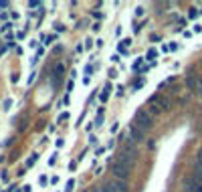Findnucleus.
<instances>
[{
	"label": "nucleus",
	"instance_id": "4",
	"mask_svg": "<svg viewBox=\"0 0 202 192\" xmlns=\"http://www.w3.org/2000/svg\"><path fill=\"white\" fill-rule=\"evenodd\" d=\"M135 156L137 154H131V152H125V150H121L119 154H117V162L119 164H123L125 168H133V164H135Z\"/></svg>",
	"mask_w": 202,
	"mask_h": 192
},
{
	"label": "nucleus",
	"instance_id": "22",
	"mask_svg": "<svg viewBox=\"0 0 202 192\" xmlns=\"http://www.w3.org/2000/svg\"><path fill=\"white\" fill-rule=\"evenodd\" d=\"M97 188H99V192H113L109 184H101V186H97Z\"/></svg>",
	"mask_w": 202,
	"mask_h": 192
},
{
	"label": "nucleus",
	"instance_id": "46",
	"mask_svg": "<svg viewBox=\"0 0 202 192\" xmlns=\"http://www.w3.org/2000/svg\"><path fill=\"white\" fill-rule=\"evenodd\" d=\"M111 61H113V63H119V61H121L119 55H113V57H111Z\"/></svg>",
	"mask_w": 202,
	"mask_h": 192
},
{
	"label": "nucleus",
	"instance_id": "52",
	"mask_svg": "<svg viewBox=\"0 0 202 192\" xmlns=\"http://www.w3.org/2000/svg\"><path fill=\"white\" fill-rule=\"evenodd\" d=\"M85 192H99V188H91V190H85Z\"/></svg>",
	"mask_w": 202,
	"mask_h": 192
},
{
	"label": "nucleus",
	"instance_id": "1",
	"mask_svg": "<svg viewBox=\"0 0 202 192\" xmlns=\"http://www.w3.org/2000/svg\"><path fill=\"white\" fill-rule=\"evenodd\" d=\"M133 123L140 127V129H144L146 134L152 129V125H154V117L150 115L148 109H140L137 113H135V119H133Z\"/></svg>",
	"mask_w": 202,
	"mask_h": 192
},
{
	"label": "nucleus",
	"instance_id": "36",
	"mask_svg": "<svg viewBox=\"0 0 202 192\" xmlns=\"http://www.w3.org/2000/svg\"><path fill=\"white\" fill-rule=\"evenodd\" d=\"M24 35H26V31H20V33H16V38H18V40H22Z\"/></svg>",
	"mask_w": 202,
	"mask_h": 192
},
{
	"label": "nucleus",
	"instance_id": "6",
	"mask_svg": "<svg viewBox=\"0 0 202 192\" xmlns=\"http://www.w3.org/2000/svg\"><path fill=\"white\" fill-rule=\"evenodd\" d=\"M186 190L188 192H202V180H198L196 176H190L186 182H184Z\"/></svg>",
	"mask_w": 202,
	"mask_h": 192
},
{
	"label": "nucleus",
	"instance_id": "9",
	"mask_svg": "<svg viewBox=\"0 0 202 192\" xmlns=\"http://www.w3.org/2000/svg\"><path fill=\"white\" fill-rule=\"evenodd\" d=\"M196 81H198V77L188 75V77H186V87H188L190 91H196Z\"/></svg>",
	"mask_w": 202,
	"mask_h": 192
},
{
	"label": "nucleus",
	"instance_id": "26",
	"mask_svg": "<svg viewBox=\"0 0 202 192\" xmlns=\"http://www.w3.org/2000/svg\"><path fill=\"white\" fill-rule=\"evenodd\" d=\"M12 29V22H4L2 26H0V31H10Z\"/></svg>",
	"mask_w": 202,
	"mask_h": 192
},
{
	"label": "nucleus",
	"instance_id": "28",
	"mask_svg": "<svg viewBox=\"0 0 202 192\" xmlns=\"http://www.w3.org/2000/svg\"><path fill=\"white\" fill-rule=\"evenodd\" d=\"M89 144H91V146H97V138H95L93 134H89Z\"/></svg>",
	"mask_w": 202,
	"mask_h": 192
},
{
	"label": "nucleus",
	"instance_id": "23",
	"mask_svg": "<svg viewBox=\"0 0 202 192\" xmlns=\"http://www.w3.org/2000/svg\"><path fill=\"white\" fill-rule=\"evenodd\" d=\"M93 71H95V67H93V65H87V67H85V75H87V77L93 75Z\"/></svg>",
	"mask_w": 202,
	"mask_h": 192
},
{
	"label": "nucleus",
	"instance_id": "48",
	"mask_svg": "<svg viewBox=\"0 0 202 192\" xmlns=\"http://www.w3.org/2000/svg\"><path fill=\"white\" fill-rule=\"evenodd\" d=\"M109 77H111V79H115V77H117V73H115V69H111V71H109Z\"/></svg>",
	"mask_w": 202,
	"mask_h": 192
},
{
	"label": "nucleus",
	"instance_id": "44",
	"mask_svg": "<svg viewBox=\"0 0 202 192\" xmlns=\"http://www.w3.org/2000/svg\"><path fill=\"white\" fill-rule=\"evenodd\" d=\"M55 156H57V154H55ZM55 156H51V158H49V166H53V164H55V160H57Z\"/></svg>",
	"mask_w": 202,
	"mask_h": 192
},
{
	"label": "nucleus",
	"instance_id": "13",
	"mask_svg": "<svg viewBox=\"0 0 202 192\" xmlns=\"http://www.w3.org/2000/svg\"><path fill=\"white\" fill-rule=\"evenodd\" d=\"M65 73V63L63 61H59L57 63V67H55V75H63Z\"/></svg>",
	"mask_w": 202,
	"mask_h": 192
},
{
	"label": "nucleus",
	"instance_id": "27",
	"mask_svg": "<svg viewBox=\"0 0 202 192\" xmlns=\"http://www.w3.org/2000/svg\"><path fill=\"white\" fill-rule=\"evenodd\" d=\"M73 87H75V83H73V79H71V81L67 83V95H69V93L73 91Z\"/></svg>",
	"mask_w": 202,
	"mask_h": 192
},
{
	"label": "nucleus",
	"instance_id": "45",
	"mask_svg": "<svg viewBox=\"0 0 202 192\" xmlns=\"http://www.w3.org/2000/svg\"><path fill=\"white\" fill-rule=\"evenodd\" d=\"M75 168H77V162H71V164H69V170H71V172H73V170H75Z\"/></svg>",
	"mask_w": 202,
	"mask_h": 192
},
{
	"label": "nucleus",
	"instance_id": "34",
	"mask_svg": "<svg viewBox=\"0 0 202 192\" xmlns=\"http://www.w3.org/2000/svg\"><path fill=\"white\" fill-rule=\"evenodd\" d=\"M144 83H146L144 79H140V81H135V89H142V87H144Z\"/></svg>",
	"mask_w": 202,
	"mask_h": 192
},
{
	"label": "nucleus",
	"instance_id": "43",
	"mask_svg": "<svg viewBox=\"0 0 202 192\" xmlns=\"http://www.w3.org/2000/svg\"><path fill=\"white\" fill-rule=\"evenodd\" d=\"M103 152H105V148H97V150H95V156H101Z\"/></svg>",
	"mask_w": 202,
	"mask_h": 192
},
{
	"label": "nucleus",
	"instance_id": "47",
	"mask_svg": "<svg viewBox=\"0 0 202 192\" xmlns=\"http://www.w3.org/2000/svg\"><path fill=\"white\" fill-rule=\"evenodd\" d=\"M194 33H202V26H200V24H194Z\"/></svg>",
	"mask_w": 202,
	"mask_h": 192
},
{
	"label": "nucleus",
	"instance_id": "32",
	"mask_svg": "<svg viewBox=\"0 0 202 192\" xmlns=\"http://www.w3.org/2000/svg\"><path fill=\"white\" fill-rule=\"evenodd\" d=\"M135 16H144V6H137L135 8Z\"/></svg>",
	"mask_w": 202,
	"mask_h": 192
},
{
	"label": "nucleus",
	"instance_id": "12",
	"mask_svg": "<svg viewBox=\"0 0 202 192\" xmlns=\"http://www.w3.org/2000/svg\"><path fill=\"white\" fill-rule=\"evenodd\" d=\"M148 111H150V115H154V117H158V115L162 113V109L158 107V105H154V103H150V107H148Z\"/></svg>",
	"mask_w": 202,
	"mask_h": 192
},
{
	"label": "nucleus",
	"instance_id": "18",
	"mask_svg": "<svg viewBox=\"0 0 202 192\" xmlns=\"http://www.w3.org/2000/svg\"><path fill=\"white\" fill-rule=\"evenodd\" d=\"M91 16H93L95 20H101V18H103L105 14H103V12H99V10H93V12H91Z\"/></svg>",
	"mask_w": 202,
	"mask_h": 192
},
{
	"label": "nucleus",
	"instance_id": "7",
	"mask_svg": "<svg viewBox=\"0 0 202 192\" xmlns=\"http://www.w3.org/2000/svg\"><path fill=\"white\" fill-rule=\"evenodd\" d=\"M109 186H111V190H113V192H129V184H127L125 180H117V178H113V180L109 182Z\"/></svg>",
	"mask_w": 202,
	"mask_h": 192
},
{
	"label": "nucleus",
	"instance_id": "10",
	"mask_svg": "<svg viewBox=\"0 0 202 192\" xmlns=\"http://www.w3.org/2000/svg\"><path fill=\"white\" fill-rule=\"evenodd\" d=\"M156 59H158V51L156 49H150L146 53V61H150V65H152V63H156Z\"/></svg>",
	"mask_w": 202,
	"mask_h": 192
},
{
	"label": "nucleus",
	"instance_id": "2",
	"mask_svg": "<svg viewBox=\"0 0 202 192\" xmlns=\"http://www.w3.org/2000/svg\"><path fill=\"white\" fill-rule=\"evenodd\" d=\"M111 172H113V178H117V180H125L127 182V178H129V168H125L123 164H119V162H113L111 164Z\"/></svg>",
	"mask_w": 202,
	"mask_h": 192
},
{
	"label": "nucleus",
	"instance_id": "11",
	"mask_svg": "<svg viewBox=\"0 0 202 192\" xmlns=\"http://www.w3.org/2000/svg\"><path fill=\"white\" fill-rule=\"evenodd\" d=\"M144 59H146V57H137V59L133 61V65H131V69H133L135 73H137V71H140V69L144 67Z\"/></svg>",
	"mask_w": 202,
	"mask_h": 192
},
{
	"label": "nucleus",
	"instance_id": "49",
	"mask_svg": "<svg viewBox=\"0 0 202 192\" xmlns=\"http://www.w3.org/2000/svg\"><path fill=\"white\" fill-rule=\"evenodd\" d=\"M6 6H8V2L6 0H0V8H6Z\"/></svg>",
	"mask_w": 202,
	"mask_h": 192
},
{
	"label": "nucleus",
	"instance_id": "53",
	"mask_svg": "<svg viewBox=\"0 0 202 192\" xmlns=\"http://www.w3.org/2000/svg\"><path fill=\"white\" fill-rule=\"evenodd\" d=\"M198 12H200V14H202V8H200V10H198Z\"/></svg>",
	"mask_w": 202,
	"mask_h": 192
},
{
	"label": "nucleus",
	"instance_id": "29",
	"mask_svg": "<svg viewBox=\"0 0 202 192\" xmlns=\"http://www.w3.org/2000/svg\"><path fill=\"white\" fill-rule=\"evenodd\" d=\"M103 123V113H97V119H95V125H101Z\"/></svg>",
	"mask_w": 202,
	"mask_h": 192
},
{
	"label": "nucleus",
	"instance_id": "41",
	"mask_svg": "<svg viewBox=\"0 0 202 192\" xmlns=\"http://www.w3.org/2000/svg\"><path fill=\"white\" fill-rule=\"evenodd\" d=\"M123 91H125V89H123V85H117V95H119V97L123 95Z\"/></svg>",
	"mask_w": 202,
	"mask_h": 192
},
{
	"label": "nucleus",
	"instance_id": "40",
	"mask_svg": "<svg viewBox=\"0 0 202 192\" xmlns=\"http://www.w3.org/2000/svg\"><path fill=\"white\" fill-rule=\"evenodd\" d=\"M55 40V35H51V37H47V40H44V45H51Z\"/></svg>",
	"mask_w": 202,
	"mask_h": 192
},
{
	"label": "nucleus",
	"instance_id": "19",
	"mask_svg": "<svg viewBox=\"0 0 202 192\" xmlns=\"http://www.w3.org/2000/svg\"><path fill=\"white\" fill-rule=\"evenodd\" d=\"M119 45L123 47V49H127V51H129V47H131V38H123Z\"/></svg>",
	"mask_w": 202,
	"mask_h": 192
},
{
	"label": "nucleus",
	"instance_id": "31",
	"mask_svg": "<svg viewBox=\"0 0 202 192\" xmlns=\"http://www.w3.org/2000/svg\"><path fill=\"white\" fill-rule=\"evenodd\" d=\"M35 79H37V71H33V73H31V75H28V81H26V83H28V85H31V83H33V81H35Z\"/></svg>",
	"mask_w": 202,
	"mask_h": 192
},
{
	"label": "nucleus",
	"instance_id": "39",
	"mask_svg": "<svg viewBox=\"0 0 202 192\" xmlns=\"http://www.w3.org/2000/svg\"><path fill=\"white\" fill-rule=\"evenodd\" d=\"M40 2H28V8H39Z\"/></svg>",
	"mask_w": 202,
	"mask_h": 192
},
{
	"label": "nucleus",
	"instance_id": "50",
	"mask_svg": "<svg viewBox=\"0 0 202 192\" xmlns=\"http://www.w3.org/2000/svg\"><path fill=\"white\" fill-rule=\"evenodd\" d=\"M196 164H202V150H198V162Z\"/></svg>",
	"mask_w": 202,
	"mask_h": 192
},
{
	"label": "nucleus",
	"instance_id": "51",
	"mask_svg": "<svg viewBox=\"0 0 202 192\" xmlns=\"http://www.w3.org/2000/svg\"><path fill=\"white\" fill-rule=\"evenodd\" d=\"M31 188H33V186H28V184H26V186L22 188V192H31Z\"/></svg>",
	"mask_w": 202,
	"mask_h": 192
},
{
	"label": "nucleus",
	"instance_id": "24",
	"mask_svg": "<svg viewBox=\"0 0 202 192\" xmlns=\"http://www.w3.org/2000/svg\"><path fill=\"white\" fill-rule=\"evenodd\" d=\"M198 14H200V12H198L196 8H190V12H188V18H196Z\"/></svg>",
	"mask_w": 202,
	"mask_h": 192
},
{
	"label": "nucleus",
	"instance_id": "21",
	"mask_svg": "<svg viewBox=\"0 0 202 192\" xmlns=\"http://www.w3.org/2000/svg\"><path fill=\"white\" fill-rule=\"evenodd\" d=\"M69 119V111H63V113L59 115V119H57V123H61V121H67Z\"/></svg>",
	"mask_w": 202,
	"mask_h": 192
},
{
	"label": "nucleus",
	"instance_id": "8",
	"mask_svg": "<svg viewBox=\"0 0 202 192\" xmlns=\"http://www.w3.org/2000/svg\"><path fill=\"white\" fill-rule=\"evenodd\" d=\"M109 91H111V83H105V87L101 89V93H99V99L105 103L107 99H109Z\"/></svg>",
	"mask_w": 202,
	"mask_h": 192
},
{
	"label": "nucleus",
	"instance_id": "14",
	"mask_svg": "<svg viewBox=\"0 0 202 192\" xmlns=\"http://www.w3.org/2000/svg\"><path fill=\"white\" fill-rule=\"evenodd\" d=\"M39 160V154H33L28 160H26V168H31V166H35V162Z\"/></svg>",
	"mask_w": 202,
	"mask_h": 192
},
{
	"label": "nucleus",
	"instance_id": "16",
	"mask_svg": "<svg viewBox=\"0 0 202 192\" xmlns=\"http://www.w3.org/2000/svg\"><path fill=\"white\" fill-rule=\"evenodd\" d=\"M73 188H75V180L71 178V180H67V184H65V192H73Z\"/></svg>",
	"mask_w": 202,
	"mask_h": 192
},
{
	"label": "nucleus",
	"instance_id": "35",
	"mask_svg": "<svg viewBox=\"0 0 202 192\" xmlns=\"http://www.w3.org/2000/svg\"><path fill=\"white\" fill-rule=\"evenodd\" d=\"M117 129H119V121H113V125H111V131H113V134H115V131H117Z\"/></svg>",
	"mask_w": 202,
	"mask_h": 192
},
{
	"label": "nucleus",
	"instance_id": "3",
	"mask_svg": "<svg viewBox=\"0 0 202 192\" xmlns=\"http://www.w3.org/2000/svg\"><path fill=\"white\" fill-rule=\"evenodd\" d=\"M150 103H154V105H158L162 111H168L170 107H172V103H170V99L166 97V95H162V93H156V95H152L150 97Z\"/></svg>",
	"mask_w": 202,
	"mask_h": 192
},
{
	"label": "nucleus",
	"instance_id": "25",
	"mask_svg": "<svg viewBox=\"0 0 202 192\" xmlns=\"http://www.w3.org/2000/svg\"><path fill=\"white\" fill-rule=\"evenodd\" d=\"M39 182H40V186H47V184H49L51 180H49L47 176H40V178H39Z\"/></svg>",
	"mask_w": 202,
	"mask_h": 192
},
{
	"label": "nucleus",
	"instance_id": "15",
	"mask_svg": "<svg viewBox=\"0 0 202 192\" xmlns=\"http://www.w3.org/2000/svg\"><path fill=\"white\" fill-rule=\"evenodd\" d=\"M192 176H196L198 180H202V164H196V168H194V174Z\"/></svg>",
	"mask_w": 202,
	"mask_h": 192
},
{
	"label": "nucleus",
	"instance_id": "5",
	"mask_svg": "<svg viewBox=\"0 0 202 192\" xmlns=\"http://www.w3.org/2000/svg\"><path fill=\"white\" fill-rule=\"evenodd\" d=\"M129 138H131L135 144H140V142H144V140H146V131H144V129H140L135 123H131V125H129Z\"/></svg>",
	"mask_w": 202,
	"mask_h": 192
},
{
	"label": "nucleus",
	"instance_id": "38",
	"mask_svg": "<svg viewBox=\"0 0 202 192\" xmlns=\"http://www.w3.org/2000/svg\"><path fill=\"white\" fill-rule=\"evenodd\" d=\"M93 125H95V123H91V121H89V123L85 125V129H87V134H91V129H93Z\"/></svg>",
	"mask_w": 202,
	"mask_h": 192
},
{
	"label": "nucleus",
	"instance_id": "30",
	"mask_svg": "<svg viewBox=\"0 0 202 192\" xmlns=\"http://www.w3.org/2000/svg\"><path fill=\"white\" fill-rule=\"evenodd\" d=\"M117 51H119L121 55H125V57H127V55H129V51H127V49H123V47H121V45H117Z\"/></svg>",
	"mask_w": 202,
	"mask_h": 192
},
{
	"label": "nucleus",
	"instance_id": "33",
	"mask_svg": "<svg viewBox=\"0 0 202 192\" xmlns=\"http://www.w3.org/2000/svg\"><path fill=\"white\" fill-rule=\"evenodd\" d=\"M10 107H12V99H6V101H4V109H6V111H8V109H10Z\"/></svg>",
	"mask_w": 202,
	"mask_h": 192
},
{
	"label": "nucleus",
	"instance_id": "37",
	"mask_svg": "<svg viewBox=\"0 0 202 192\" xmlns=\"http://www.w3.org/2000/svg\"><path fill=\"white\" fill-rule=\"evenodd\" d=\"M55 31H57V33H63L65 26H63V24H55Z\"/></svg>",
	"mask_w": 202,
	"mask_h": 192
},
{
	"label": "nucleus",
	"instance_id": "42",
	"mask_svg": "<svg viewBox=\"0 0 202 192\" xmlns=\"http://www.w3.org/2000/svg\"><path fill=\"white\" fill-rule=\"evenodd\" d=\"M12 142H14V138H8V140H6V142H2V146H10V144H12Z\"/></svg>",
	"mask_w": 202,
	"mask_h": 192
},
{
	"label": "nucleus",
	"instance_id": "17",
	"mask_svg": "<svg viewBox=\"0 0 202 192\" xmlns=\"http://www.w3.org/2000/svg\"><path fill=\"white\" fill-rule=\"evenodd\" d=\"M93 45H95V40H93V38H87V40H85V45H83V49L91 51V49H93Z\"/></svg>",
	"mask_w": 202,
	"mask_h": 192
},
{
	"label": "nucleus",
	"instance_id": "20",
	"mask_svg": "<svg viewBox=\"0 0 202 192\" xmlns=\"http://www.w3.org/2000/svg\"><path fill=\"white\" fill-rule=\"evenodd\" d=\"M194 93L202 97V79H198V81H196V91H194Z\"/></svg>",
	"mask_w": 202,
	"mask_h": 192
}]
</instances>
